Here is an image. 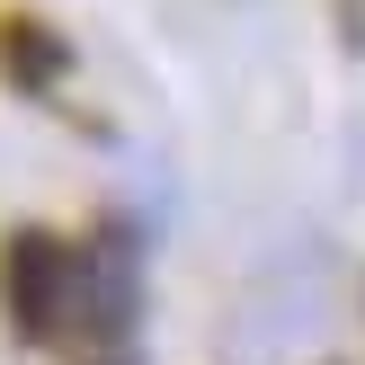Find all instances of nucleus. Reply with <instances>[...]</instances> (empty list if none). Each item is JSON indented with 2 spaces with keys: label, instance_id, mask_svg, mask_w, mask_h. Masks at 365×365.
<instances>
[{
  "label": "nucleus",
  "instance_id": "f257e3e1",
  "mask_svg": "<svg viewBox=\"0 0 365 365\" xmlns=\"http://www.w3.org/2000/svg\"><path fill=\"white\" fill-rule=\"evenodd\" d=\"M0 294H9V321L27 339H116L125 330V294L107 285L98 259H81L53 232H18L9 259H0Z\"/></svg>",
  "mask_w": 365,
  "mask_h": 365
}]
</instances>
